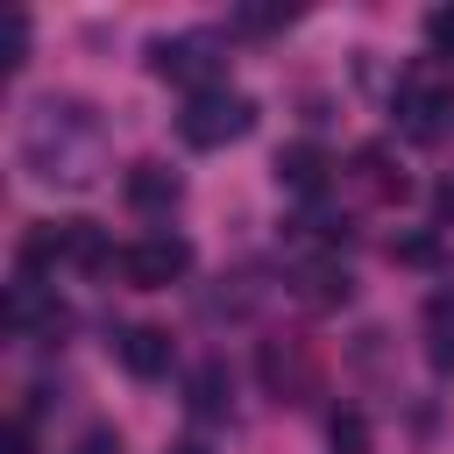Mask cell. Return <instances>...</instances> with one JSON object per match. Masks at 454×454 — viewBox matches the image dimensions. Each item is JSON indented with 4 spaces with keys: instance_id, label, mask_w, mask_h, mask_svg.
Returning a JSON list of instances; mask_svg holds the SVG:
<instances>
[{
    "instance_id": "cell-1",
    "label": "cell",
    "mask_w": 454,
    "mask_h": 454,
    "mask_svg": "<svg viewBox=\"0 0 454 454\" xmlns=\"http://www.w3.org/2000/svg\"><path fill=\"white\" fill-rule=\"evenodd\" d=\"M92 106L85 99H43L28 135H21V163L43 184H92Z\"/></svg>"
},
{
    "instance_id": "cell-2",
    "label": "cell",
    "mask_w": 454,
    "mask_h": 454,
    "mask_svg": "<svg viewBox=\"0 0 454 454\" xmlns=\"http://www.w3.org/2000/svg\"><path fill=\"white\" fill-rule=\"evenodd\" d=\"M149 71L156 78H170V85H192V92H220V71H227V57H220V43L213 35H156L149 43Z\"/></svg>"
},
{
    "instance_id": "cell-3",
    "label": "cell",
    "mask_w": 454,
    "mask_h": 454,
    "mask_svg": "<svg viewBox=\"0 0 454 454\" xmlns=\"http://www.w3.org/2000/svg\"><path fill=\"white\" fill-rule=\"evenodd\" d=\"M255 128V106L241 99V92H192V106L177 114V135L192 142V149H227V142H241Z\"/></svg>"
},
{
    "instance_id": "cell-4",
    "label": "cell",
    "mask_w": 454,
    "mask_h": 454,
    "mask_svg": "<svg viewBox=\"0 0 454 454\" xmlns=\"http://www.w3.org/2000/svg\"><path fill=\"white\" fill-rule=\"evenodd\" d=\"M397 128H404L411 142L454 135V85H440L433 71H411V78L397 85Z\"/></svg>"
},
{
    "instance_id": "cell-5",
    "label": "cell",
    "mask_w": 454,
    "mask_h": 454,
    "mask_svg": "<svg viewBox=\"0 0 454 454\" xmlns=\"http://www.w3.org/2000/svg\"><path fill=\"white\" fill-rule=\"evenodd\" d=\"M184 270H192V241H184V234H142V241L121 255V277L142 284V291H163V284H177Z\"/></svg>"
},
{
    "instance_id": "cell-6",
    "label": "cell",
    "mask_w": 454,
    "mask_h": 454,
    "mask_svg": "<svg viewBox=\"0 0 454 454\" xmlns=\"http://www.w3.org/2000/svg\"><path fill=\"white\" fill-rule=\"evenodd\" d=\"M114 362L135 376V383H156L170 369V333L163 326H121L114 333Z\"/></svg>"
},
{
    "instance_id": "cell-7",
    "label": "cell",
    "mask_w": 454,
    "mask_h": 454,
    "mask_svg": "<svg viewBox=\"0 0 454 454\" xmlns=\"http://www.w3.org/2000/svg\"><path fill=\"white\" fill-rule=\"evenodd\" d=\"M262 383H270V397H277V404H284V397L298 404V397L312 390V355H305V348H277V340H270V348H262Z\"/></svg>"
},
{
    "instance_id": "cell-8",
    "label": "cell",
    "mask_w": 454,
    "mask_h": 454,
    "mask_svg": "<svg viewBox=\"0 0 454 454\" xmlns=\"http://www.w3.org/2000/svg\"><path fill=\"white\" fill-rule=\"evenodd\" d=\"M71 248H78V220H35V227L21 234V262H28V270L71 262Z\"/></svg>"
},
{
    "instance_id": "cell-9",
    "label": "cell",
    "mask_w": 454,
    "mask_h": 454,
    "mask_svg": "<svg viewBox=\"0 0 454 454\" xmlns=\"http://www.w3.org/2000/svg\"><path fill=\"white\" fill-rule=\"evenodd\" d=\"M177 192H184V184H177L170 163H135V170H128V206H142V213H170Z\"/></svg>"
},
{
    "instance_id": "cell-10",
    "label": "cell",
    "mask_w": 454,
    "mask_h": 454,
    "mask_svg": "<svg viewBox=\"0 0 454 454\" xmlns=\"http://www.w3.org/2000/svg\"><path fill=\"white\" fill-rule=\"evenodd\" d=\"M291 284H298V298H305V305H319V312H326V305H348V270H340L333 255L298 262V277H291Z\"/></svg>"
},
{
    "instance_id": "cell-11",
    "label": "cell",
    "mask_w": 454,
    "mask_h": 454,
    "mask_svg": "<svg viewBox=\"0 0 454 454\" xmlns=\"http://www.w3.org/2000/svg\"><path fill=\"white\" fill-rule=\"evenodd\" d=\"M426 355H433L440 376H454V291L426 298Z\"/></svg>"
},
{
    "instance_id": "cell-12",
    "label": "cell",
    "mask_w": 454,
    "mask_h": 454,
    "mask_svg": "<svg viewBox=\"0 0 454 454\" xmlns=\"http://www.w3.org/2000/svg\"><path fill=\"white\" fill-rule=\"evenodd\" d=\"M277 184H284V192H319V184H326V156H319L312 142L277 149Z\"/></svg>"
},
{
    "instance_id": "cell-13",
    "label": "cell",
    "mask_w": 454,
    "mask_h": 454,
    "mask_svg": "<svg viewBox=\"0 0 454 454\" xmlns=\"http://www.w3.org/2000/svg\"><path fill=\"white\" fill-rule=\"evenodd\" d=\"M355 177H362L369 199H404V170H390L383 149H362V156H355Z\"/></svg>"
},
{
    "instance_id": "cell-14",
    "label": "cell",
    "mask_w": 454,
    "mask_h": 454,
    "mask_svg": "<svg viewBox=\"0 0 454 454\" xmlns=\"http://www.w3.org/2000/svg\"><path fill=\"white\" fill-rule=\"evenodd\" d=\"M220 411H227V369L206 362V369L192 376V419H220Z\"/></svg>"
},
{
    "instance_id": "cell-15",
    "label": "cell",
    "mask_w": 454,
    "mask_h": 454,
    "mask_svg": "<svg viewBox=\"0 0 454 454\" xmlns=\"http://www.w3.org/2000/svg\"><path fill=\"white\" fill-rule=\"evenodd\" d=\"M333 447H340V454H362V447H369V426H362L355 411H348V419H333Z\"/></svg>"
},
{
    "instance_id": "cell-16",
    "label": "cell",
    "mask_w": 454,
    "mask_h": 454,
    "mask_svg": "<svg viewBox=\"0 0 454 454\" xmlns=\"http://www.w3.org/2000/svg\"><path fill=\"white\" fill-rule=\"evenodd\" d=\"M0 35H7V64H21V57H28V14H21V7H14V14H7V28H0Z\"/></svg>"
},
{
    "instance_id": "cell-17",
    "label": "cell",
    "mask_w": 454,
    "mask_h": 454,
    "mask_svg": "<svg viewBox=\"0 0 454 454\" xmlns=\"http://www.w3.org/2000/svg\"><path fill=\"white\" fill-rule=\"evenodd\" d=\"M78 454H121V433H114V426H92V433L78 440Z\"/></svg>"
},
{
    "instance_id": "cell-18",
    "label": "cell",
    "mask_w": 454,
    "mask_h": 454,
    "mask_svg": "<svg viewBox=\"0 0 454 454\" xmlns=\"http://www.w3.org/2000/svg\"><path fill=\"white\" fill-rule=\"evenodd\" d=\"M397 255H404V262H433L440 241H433V234H411V241H397Z\"/></svg>"
},
{
    "instance_id": "cell-19",
    "label": "cell",
    "mask_w": 454,
    "mask_h": 454,
    "mask_svg": "<svg viewBox=\"0 0 454 454\" xmlns=\"http://www.w3.org/2000/svg\"><path fill=\"white\" fill-rule=\"evenodd\" d=\"M426 35H433L440 50H454V7H440V14H426Z\"/></svg>"
},
{
    "instance_id": "cell-20",
    "label": "cell",
    "mask_w": 454,
    "mask_h": 454,
    "mask_svg": "<svg viewBox=\"0 0 454 454\" xmlns=\"http://www.w3.org/2000/svg\"><path fill=\"white\" fill-rule=\"evenodd\" d=\"M277 21H291V7H248L241 14V28H277Z\"/></svg>"
},
{
    "instance_id": "cell-21",
    "label": "cell",
    "mask_w": 454,
    "mask_h": 454,
    "mask_svg": "<svg viewBox=\"0 0 454 454\" xmlns=\"http://www.w3.org/2000/svg\"><path fill=\"white\" fill-rule=\"evenodd\" d=\"M433 220H454V177L433 184Z\"/></svg>"
},
{
    "instance_id": "cell-22",
    "label": "cell",
    "mask_w": 454,
    "mask_h": 454,
    "mask_svg": "<svg viewBox=\"0 0 454 454\" xmlns=\"http://www.w3.org/2000/svg\"><path fill=\"white\" fill-rule=\"evenodd\" d=\"M7 454H35V440H28V426H21V419L7 426Z\"/></svg>"
},
{
    "instance_id": "cell-23",
    "label": "cell",
    "mask_w": 454,
    "mask_h": 454,
    "mask_svg": "<svg viewBox=\"0 0 454 454\" xmlns=\"http://www.w3.org/2000/svg\"><path fill=\"white\" fill-rule=\"evenodd\" d=\"M177 454H206V447H199V440H184V447H177Z\"/></svg>"
}]
</instances>
